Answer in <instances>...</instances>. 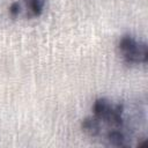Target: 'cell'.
<instances>
[{"label": "cell", "mask_w": 148, "mask_h": 148, "mask_svg": "<svg viewBox=\"0 0 148 148\" xmlns=\"http://www.w3.org/2000/svg\"><path fill=\"white\" fill-rule=\"evenodd\" d=\"M118 49L123 59L128 64H145L148 60L147 44L132 35H123L118 40Z\"/></svg>", "instance_id": "6da1fadb"}, {"label": "cell", "mask_w": 148, "mask_h": 148, "mask_svg": "<svg viewBox=\"0 0 148 148\" xmlns=\"http://www.w3.org/2000/svg\"><path fill=\"white\" fill-rule=\"evenodd\" d=\"M46 0H22L20 2L21 14L28 17L39 16L44 9ZM20 14V15H21Z\"/></svg>", "instance_id": "7a4b0ae2"}, {"label": "cell", "mask_w": 148, "mask_h": 148, "mask_svg": "<svg viewBox=\"0 0 148 148\" xmlns=\"http://www.w3.org/2000/svg\"><path fill=\"white\" fill-rule=\"evenodd\" d=\"M81 127H82V131L86 134H88L89 136H92V138L99 136L101 135V132H102L101 123L94 116L86 117L82 120V123H81Z\"/></svg>", "instance_id": "3957f363"}]
</instances>
